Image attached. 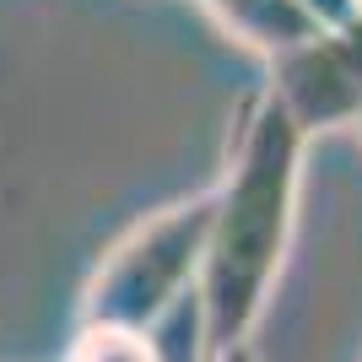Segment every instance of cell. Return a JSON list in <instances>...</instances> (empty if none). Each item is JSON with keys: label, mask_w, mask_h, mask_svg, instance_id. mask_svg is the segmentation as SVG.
<instances>
[{"label": "cell", "mask_w": 362, "mask_h": 362, "mask_svg": "<svg viewBox=\"0 0 362 362\" xmlns=\"http://www.w3.org/2000/svg\"><path fill=\"white\" fill-rule=\"evenodd\" d=\"M276 98L303 130L362 119V11L276 54Z\"/></svg>", "instance_id": "3957f363"}, {"label": "cell", "mask_w": 362, "mask_h": 362, "mask_svg": "<svg viewBox=\"0 0 362 362\" xmlns=\"http://www.w3.org/2000/svg\"><path fill=\"white\" fill-rule=\"evenodd\" d=\"M216 222V195H195L157 211L136 233H124L81 298V325H124L146 330L184 298V287H200L206 243Z\"/></svg>", "instance_id": "7a4b0ae2"}, {"label": "cell", "mask_w": 362, "mask_h": 362, "mask_svg": "<svg viewBox=\"0 0 362 362\" xmlns=\"http://www.w3.org/2000/svg\"><path fill=\"white\" fill-rule=\"evenodd\" d=\"M298 163H303V124L271 92L255 103L238 136V151H233V173L216 189V222L195 287L211 351L243 346L255 319L265 314L271 281L292 238Z\"/></svg>", "instance_id": "6da1fadb"}, {"label": "cell", "mask_w": 362, "mask_h": 362, "mask_svg": "<svg viewBox=\"0 0 362 362\" xmlns=\"http://www.w3.org/2000/svg\"><path fill=\"white\" fill-rule=\"evenodd\" d=\"M216 357H222V362H255V351H249V346H227V351H216Z\"/></svg>", "instance_id": "8992f818"}, {"label": "cell", "mask_w": 362, "mask_h": 362, "mask_svg": "<svg viewBox=\"0 0 362 362\" xmlns=\"http://www.w3.org/2000/svg\"><path fill=\"white\" fill-rule=\"evenodd\" d=\"M357 130H362V119H357Z\"/></svg>", "instance_id": "52a82bcc"}, {"label": "cell", "mask_w": 362, "mask_h": 362, "mask_svg": "<svg viewBox=\"0 0 362 362\" xmlns=\"http://www.w3.org/2000/svg\"><path fill=\"white\" fill-rule=\"evenodd\" d=\"M65 362H163V346L146 330H124V325H81L71 341Z\"/></svg>", "instance_id": "5b68a950"}, {"label": "cell", "mask_w": 362, "mask_h": 362, "mask_svg": "<svg viewBox=\"0 0 362 362\" xmlns=\"http://www.w3.org/2000/svg\"><path fill=\"white\" fill-rule=\"evenodd\" d=\"M206 6L222 16L227 33H238L243 44L265 49V54H287L319 33V16L303 0H206Z\"/></svg>", "instance_id": "277c9868"}]
</instances>
